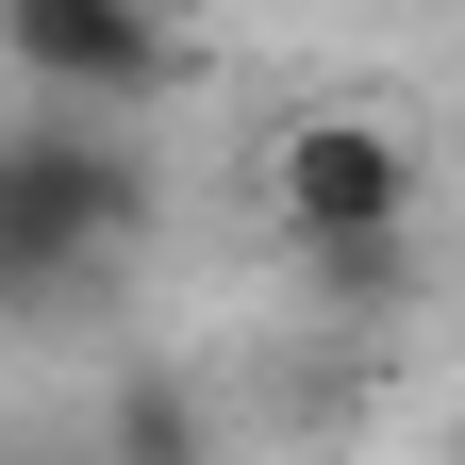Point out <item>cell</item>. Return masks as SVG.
Instances as JSON below:
<instances>
[{
    "label": "cell",
    "instance_id": "obj_1",
    "mask_svg": "<svg viewBox=\"0 0 465 465\" xmlns=\"http://www.w3.org/2000/svg\"><path fill=\"white\" fill-rule=\"evenodd\" d=\"M150 250V150L116 116H0V316H67Z\"/></svg>",
    "mask_w": 465,
    "mask_h": 465
},
{
    "label": "cell",
    "instance_id": "obj_2",
    "mask_svg": "<svg viewBox=\"0 0 465 465\" xmlns=\"http://www.w3.org/2000/svg\"><path fill=\"white\" fill-rule=\"evenodd\" d=\"M266 216L300 232V250H382V232H416V150H399V116L366 100H316L266 134Z\"/></svg>",
    "mask_w": 465,
    "mask_h": 465
},
{
    "label": "cell",
    "instance_id": "obj_3",
    "mask_svg": "<svg viewBox=\"0 0 465 465\" xmlns=\"http://www.w3.org/2000/svg\"><path fill=\"white\" fill-rule=\"evenodd\" d=\"M0 50L67 116H134L166 84V0H0Z\"/></svg>",
    "mask_w": 465,
    "mask_h": 465
},
{
    "label": "cell",
    "instance_id": "obj_4",
    "mask_svg": "<svg viewBox=\"0 0 465 465\" xmlns=\"http://www.w3.org/2000/svg\"><path fill=\"white\" fill-rule=\"evenodd\" d=\"M84 449H100V465H200V449H216V416H200V382H183V366H116Z\"/></svg>",
    "mask_w": 465,
    "mask_h": 465
},
{
    "label": "cell",
    "instance_id": "obj_5",
    "mask_svg": "<svg viewBox=\"0 0 465 465\" xmlns=\"http://www.w3.org/2000/svg\"><path fill=\"white\" fill-rule=\"evenodd\" d=\"M34 465H100V449H34Z\"/></svg>",
    "mask_w": 465,
    "mask_h": 465
}]
</instances>
